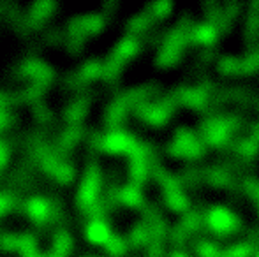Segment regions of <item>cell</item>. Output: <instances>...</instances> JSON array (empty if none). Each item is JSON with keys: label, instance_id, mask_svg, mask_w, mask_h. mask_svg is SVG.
Segmentation results:
<instances>
[{"label": "cell", "instance_id": "obj_16", "mask_svg": "<svg viewBox=\"0 0 259 257\" xmlns=\"http://www.w3.org/2000/svg\"><path fill=\"white\" fill-rule=\"evenodd\" d=\"M240 67V57L235 55H222L221 59L217 60V71L224 76L229 74H236Z\"/></svg>", "mask_w": 259, "mask_h": 257}, {"label": "cell", "instance_id": "obj_1", "mask_svg": "<svg viewBox=\"0 0 259 257\" xmlns=\"http://www.w3.org/2000/svg\"><path fill=\"white\" fill-rule=\"evenodd\" d=\"M164 150H166L171 157L199 159L205 155L206 146L201 141V137H199L194 130L189 129L187 125H180V127L175 129L173 137L167 141Z\"/></svg>", "mask_w": 259, "mask_h": 257}, {"label": "cell", "instance_id": "obj_15", "mask_svg": "<svg viewBox=\"0 0 259 257\" xmlns=\"http://www.w3.org/2000/svg\"><path fill=\"white\" fill-rule=\"evenodd\" d=\"M240 189L252 199L254 204L259 202V178H256L254 175H243L240 180Z\"/></svg>", "mask_w": 259, "mask_h": 257}, {"label": "cell", "instance_id": "obj_10", "mask_svg": "<svg viewBox=\"0 0 259 257\" xmlns=\"http://www.w3.org/2000/svg\"><path fill=\"white\" fill-rule=\"evenodd\" d=\"M162 201L169 210L177 213H184L191 208V199L184 194V190H171V192H162Z\"/></svg>", "mask_w": 259, "mask_h": 257}, {"label": "cell", "instance_id": "obj_5", "mask_svg": "<svg viewBox=\"0 0 259 257\" xmlns=\"http://www.w3.org/2000/svg\"><path fill=\"white\" fill-rule=\"evenodd\" d=\"M228 148H231V150L236 153V157L242 159L243 162H250L256 159V155L259 151V143L247 134V136H240V137L231 139V143H229Z\"/></svg>", "mask_w": 259, "mask_h": 257}, {"label": "cell", "instance_id": "obj_3", "mask_svg": "<svg viewBox=\"0 0 259 257\" xmlns=\"http://www.w3.org/2000/svg\"><path fill=\"white\" fill-rule=\"evenodd\" d=\"M136 144H138V139L133 134L125 132V130H120V129H113L109 134L101 137L99 148H103L104 151H109V153L131 155V151L136 148Z\"/></svg>", "mask_w": 259, "mask_h": 257}, {"label": "cell", "instance_id": "obj_17", "mask_svg": "<svg viewBox=\"0 0 259 257\" xmlns=\"http://www.w3.org/2000/svg\"><path fill=\"white\" fill-rule=\"evenodd\" d=\"M187 240H189V234H187V231L180 226V222L175 224L169 229V243L175 247V250H182V248L187 245Z\"/></svg>", "mask_w": 259, "mask_h": 257}, {"label": "cell", "instance_id": "obj_12", "mask_svg": "<svg viewBox=\"0 0 259 257\" xmlns=\"http://www.w3.org/2000/svg\"><path fill=\"white\" fill-rule=\"evenodd\" d=\"M254 250H256V247H254L250 241L243 240V241H236V243L229 245L226 250H221L219 257H252Z\"/></svg>", "mask_w": 259, "mask_h": 257}, {"label": "cell", "instance_id": "obj_14", "mask_svg": "<svg viewBox=\"0 0 259 257\" xmlns=\"http://www.w3.org/2000/svg\"><path fill=\"white\" fill-rule=\"evenodd\" d=\"M106 252L113 257H123L125 252L129 250V243H127V238L120 236V234H111V238L108 240V243L104 245Z\"/></svg>", "mask_w": 259, "mask_h": 257}, {"label": "cell", "instance_id": "obj_2", "mask_svg": "<svg viewBox=\"0 0 259 257\" xmlns=\"http://www.w3.org/2000/svg\"><path fill=\"white\" fill-rule=\"evenodd\" d=\"M205 227L221 238H228L242 229V219L226 204H211L205 212Z\"/></svg>", "mask_w": 259, "mask_h": 257}, {"label": "cell", "instance_id": "obj_18", "mask_svg": "<svg viewBox=\"0 0 259 257\" xmlns=\"http://www.w3.org/2000/svg\"><path fill=\"white\" fill-rule=\"evenodd\" d=\"M147 11L152 14L154 18H164L167 13L171 11V2L167 0H160V2H154V4H148Z\"/></svg>", "mask_w": 259, "mask_h": 257}, {"label": "cell", "instance_id": "obj_21", "mask_svg": "<svg viewBox=\"0 0 259 257\" xmlns=\"http://www.w3.org/2000/svg\"><path fill=\"white\" fill-rule=\"evenodd\" d=\"M252 257H259V248H256V250H254V254H252Z\"/></svg>", "mask_w": 259, "mask_h": 257}, {"label": "cell", "instance_id": "obj_6", "mask_svg": "<svg viewBox=\"0 0 259 257\" xmlns=\"http://www.w3.org/2000/svg\"><path fill=\"white\" fill-rule=\"evenodd\" d=\"M219 37V32L217 28L213 27L211 23L208 21H198L194 23V27L191 28L189 32V42H199V44H205L206 48H210Z\"/></svg>", "mask_w": 259, "mask_h": 257}, {"label": "cell", "instance_id": "obj_8", "mask_svg": "<svg viewBox=\"0 0 259 257\" xmlns=\"http://www.w3.org/2000/svg\"><path fill=\"white\" fill-rule=\"evenodd\" d=\"M87 238L96 245H106L109 238H111L109 226L104 222L103 219L96 217V219L89 224V227H87Z\"/></svg>", "mask_w": 259, "mask_h": 257}, {"label": "cell", "instance_id": "obj_19", "mask_svg": "<svg viewBox=\"0 0 259 257\" xmlns=\"http://www.w3.org/2000/svg\"><path fill=\"white\" fill-rule=\"evenodd\" d=\"M247 130H249V136L259 143V122H252V124H249L247 125Z\"/></svg>", "mask_w": 259, "mask_h": 257}, {"label": "cell", "instance_id": "obj_11", "mask_svg": "<svg viewBox=\"0 0 259 257\" xmlns=\"http://www.w3.org/2000/svg\"><path fill=\"white\" fill-rule=\"evenodd\" d=\"M182 187H189V189H198L199 183L203 182L201 178V169L196 166H184L178 173Z\"/></svg>", "mask_w": 259, "mask_h": 257}, {"label": "cell", "instance_id": "obj_13", "mask_svg": "<svg viewBox=\"0 0 259 257\" xmlns=\"http://www.w3.org/2000/svg\"><path fill=\"white\" fill-rule=\"evenodd\" d=\"M191 245L198 257H219V254H221L217 243H213V241L208 240V238L194 240V241H191Z\"/></svg>", "mask_w": 259, "mask_h": 257}, {"label": "cell", "instance_id": "obj_23", "mask_svg": "<svg viewBox=\"0 0 259 257\" xmlns=\"http://www.w3.org/2000/svg\"><path fill=\"white\" fill-rule=\"evenodd\" d=\"M256 210H257V213H259V202H256Z\"/></svg>", "mask_w": 259, "mask_h": 257}, {"label": "cell", "instance_id": "obj_20", "mask_svg": "<svg viewBox=\"0 0 259 257\" xmlns=\"http://www.w3.org/2000/svg\"><path fill=\"white\" fill-rule=\"evenodd\" d=\"M167 257H189V255L185 254L184 250H173V252H169V255Z\"/></svg>", "mask_w": 259, "mask_h": 257}, {"label": "cell", "instance_id": "obj_7", "mask_svg": "<svg viewBox=\"0 0 259 257\" xmlns=\"http://www.w3.org/2000/svg\"><path fill=\"white\" fill-rule=\"evenodd\" d=\"M182 53H184V48H180V46L162 42L160 49L155 55V65H159V67H171V65H175L182 60Z\"/></svg>", "mask_w": 259, "mask_h": 257}, {"label": "cell", "instance_id": "obj_9", "mask_svg": "<svg viewBox=\"0 0 259 257\" xmlns=\"http://www.w3.org/2000/svg\"><path fill=\"white\" fill-rule=\"evenodd\" d=\"M118 201L127 204L129 208H141L145 199H143V194H141L140 187L129 182L118 190Z\"/></svg>", "mask_w": 259, "mask_h": 257}, {"label": "cell", "instance_id": "obj_4", "mask_svg": "<svg viewBox=\"0 0 259 257\" xmlns=\"http://www.w3.org/2000/svg\"><path fill=\"white\" fill-rule=\"evenodd\" d=\"M201 178L205 180L208 185L215 187V189H228L233 190L236 187V182L229 171L221 164H211L206 168H201Z\"/></svg>", "mask_w": 259, "mask_h": 257}, {"label": "cell", "instance_id": "obj_22", "mask_svg": "<svg viewBox=\"0 0 259 257\" xmlns=\"http://www.w3.org/2000/svg\"><path fill=\"white\" fill-rule=\"evenodd\" d=\"M256 108H257V111H259V99L256 100Z\"/></svg>", "mask_w": 259, "mask_h": 257}]
</instances>
